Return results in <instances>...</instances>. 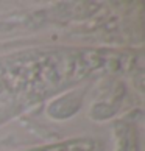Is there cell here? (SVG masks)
Instances as JSON below:
<instances>
[{"mask_svg":"<svg viewBox=\"0 0 145 151\" xmlns=\"http://www.w3.org/2000/svg\"><path fill=\"white\" fill-rule=\"evenodd\" d=\"M97 143L91 139H76L67 143H63L64 151H95Z\"/></svg>","mask_w":145,"mask_h":151,"instance_id":"1","label":"cell"},{"mask_svg":"<svg viewBox=\"0 0 145 151\" xmlns=\"http://www.w3.org/2000/svg\"><path fill=\"white\" fill-rule=\"evenodd\" d=\"M33 151H42V150H33Z\"/></svg>","mask_w":145,"mask_h":151,"instance_id":"3","label":"cell"},{"mask_svg":"<svg viewBox=\"0 0 145 151\" xmlns=\"http://www.w3.org/2000/svg\"><path fill=\"white\" fill-rule=\"evenodd\" d=\"M42 151H64V150H63V145H52V147L44 148Z\"/></svg>","mask_w":145,"mask_h":151,"instance_id":"2","label":"cell"}]
</instances>
